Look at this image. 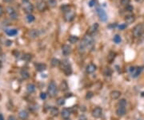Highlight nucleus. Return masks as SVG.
<instances>
[{
	"instance_id": "obj_1",
	"label": "nucleus",
	"mask_w": 144,
	"mask_h": 120,
	"mask_svg": "<svg viewBox=\"0 0 144 120\" xmlns=\"http://www.w3.org/2000/svg\"><path fill=\"white\" fill-rule=\"evenodd\" d=\"M57 93H58V88H57L56 84L54 82V81H51L49 85H48V89H47V94L50 98H54V97L56 96Z\"/></svg>"
},
{
	"instance_id": "obj_2",
	"label": "nucleus",
	"mask_w": 144,
	"mask_h": 120,
	"mask_svg": "<svg viewBox=\"0 0 144 120\" xmlns=\"http://www.w3.org/2000/svg\"><path fill=\"white\" fill-rule=\"evenodd\" d=\"M144 30L143 28V24H138L133 29V35L135 38H138L141 36V35L143 34V31Z\"/></svg>"
},
{
	"instance_id": "obj_3",
	"label": "nucleus",
	"mask_w": 144,
	"mask_h": 120,
	"mask_svg": "<svg viewBox=\"0 0 144 120\" xmlns=\"http://www.w3.org/2000/svg\"><path fill=\"white\" fill-rule=\"evenodd\" d=\"M97 14H98V16L99 18V20L103 22H106L107 20V15L105 12L104 10H103L102 8H99L97 9Z\"/></svg>"
},
{
	"instance_id": "obj_4",
	"label": "nucleus",
	"mask_w": 144,
	"mask_h": 120,
	"mask_svg": "<svg viewBox=\"0 0 144 120\" xmlns=\"http://www.w3.org/2000/svg\"><path fill=\"white\" fill-rule=\"evenodd\" d=\"M82 40H83L84 43L86 45V46H90L94 44V38H93L91 35L89 34V33L85 35V36H84Z\"/></svg>"
},
{
	"instance_id": "obj_5",
	"label": "nucleus",
	"mask_w": 144,
	"mask_h": 120,
	"mask_svg": "<svg viewBox=\"0 0 144 120\" xmlns=\"http://www.w3.org/2000/svg\"><path fill=\"white\" fill-rule=\"evenodd\" d=\"M75 13L73 11V10H70L69 11L66 12L64 14V20L67 21V22H71L75 19Z\"/></svg>"
},
{
	"instance_id": "obj_6",
	"label": "nucleus",
	"mask_w": 144,
	"mask_h": 120,
	"mask_svg": "<svg viewBox=\"0 0 144 120\" xmlns=\"http://www.w3.org/2000/svg\"><path fill=\"white\" fill-rule=\"evenodd\" d=\"M47 3L45 1H39V3H37V9L39 10L40 12H43V11H45L46 10V8H47Z\"/></svg>"
},
{
	"instance_id": "obj_7",
	"label": "nucleus",
	"mask_w": 144,
	"mask_h": 120,
	"mask_svg": "<svg viewBox=\"0 0 144 120\" xmlns=\"http://www.w3.org/2000/svg\"><path fill=\"white\" fill-rule=\"evenodd\" d=\"M102 114H103V110H102L101 107H95L94 110H92V116L95 118V119H98V118L101 117Z\"/></svg>"
},
{
	"instance_id": "obj_8",
	"label": "nucleus",
	"mask_w": 144,
	"mask_h": 120,
	"mask_svg": "<svg viewBox=\"0 0 144 120\" xmlns=\"http://www.w3.org/2000/svg\"><path fill=\"white\" fill-rule=\"evenodd\" d=\"M24 5V10H25V12L26 13H27L28 15L30 14H31L33 12V10H34V7H33V5L31 3H25V4H23Z\"/></svg>"
},
{
	"instance_id": "obj_9",
	"label": "nucleus",
	"mask_w": 144,
	"mask_h": 120,
	"mask_svg": "<svg viewBox=\"0 0 144 120\" xmlns=\"http://www.w3.org/2000/svg\"><path fill=\"white\" fill-rule=\"evenodd\" d=\"M121 92L118 91V90H114V91L111 92V94H110V97H111V98L112 100H116L118 99V98H120V96H121Z\"/></svg>"
},
{
	"instance_id": "obj_10",
	"label": "nucleus",
	"mask_w": 144,
	"mask_h": 120,
	"mask_svg": "<svg viewBox=\"0 0 144 120\" xmlns=\"http://www.w3.org/2000/svg\"><path fill=\"white\" fill-rule=\"evenodd\" d=\"M62 52H63V55L68 56L69 54H71V46H69L68 45H63V47H62Z\"/></svg>"
},
{
	"instance_id": "obj_11",
	"label": "nucleus",
	"mask_w": 144,
	"mask_h": 120,
	"mask_svg": "<svg viewBox=\"0 0 144 120\" xmlns=\"http://www.w3.org/2000/svg\"><path fill=\"white\" fill-rule=\"evenodd\" d=\"M61 115L64 119H70V116H71V111H70L69 109L64 108L61 112Z\"/></svg>"
},
{
	"instance_id": "obj_12",
	"label": "nucleus",
	"mask_w": 144,
	"mask_h": 120,
	"mask_svg": "<svg viewBox=\"0 0 144 120\" xmlns=\"http://www.w3.org/2000/svg\"><path fill=\"white\" fill-rule=\"evenodd\" d=\"M35 69L39 72H42V71H44L46 69V65L43 64V63H38V64L35 65Z\"/></svg>"
},
{
	"instance_id": "obj_13",
	"label": "nucleus",
	"mask_w": 144,
	"mask_h": 120,
	"mask_svg": "<svg viewBox=\"0 0 144 120\" xmlns=\"http://www.w3.org/2000/svg\"><path fill=\"white\" fill-rule=\"evenodd\" d=\"M125 21H126V23L128 24H133L135 21V16L134 15H126V17H125Z\"/></svg>"
},
{
	"instance_id": "obj_14",
	"label": "nucleus",
	"mask_w": 144,
	"mask_h": 120,
	"mask_svg": "<svg viewBox=\"0 0 144 120\" xmlns=\"http://www.w3.org/2000/svg\"><path fill=\"white\" fill-rule=\"evenodd\" d=\"M29 35L32 39H35V38L39 36V30H36V29H32L29 31Z\"/></svg>"
},
{
	"instance_id": "obj_15",
	"label": "nucleus",
	"mask_w": 144,
	"mask_h": 120,
	"mask_svg": "<svg viewBox=\"0 0 144 120\" xmlns=\"http://www.w3.org/2000/svg\"><path fill=\"white\" fill-rule=\"evenodd\" d=\"M126 112V110L125 107H118V109L116 110V114H117L118 116L122 117L125 115V114Z\"/></svg>"
},
{
	"instance_id": "obj_16",
	"label": "nucleus",
	"mask_w": 144,
	"mask_h": 120,
	"mask_svg": "<svg viewBox=\"0 0 144 120\" xmlns=\"http://www.w3.org/2000/svg\"><path fill=\"white\" fill-rule=\"evenodd\" d=\"M28 115H29L28 113H27L26 110H21L20 112L18 113V117L22 120H27L28 119Z\"/></svg>"
},
{
	"instance_id": "obj_17",
	"label": "nucleus",
	"mask_w": 144,
	"mask_h": 120,
	"mask_svg": "<svg viewBox=\"0 0 144 120\" xmlns=\"http://www.w3.org/2000/svg\"><path fill=\"white\" fill-rule=\"evenodd\" d=\"M98 28H99V24H97V23H95V24H93L92 26H90V28H89L88 33L91 35V34H93V33H94L95 31H97Z\"/></svg>"
},
{
	"instance_id": "obj_18",
	"label": "nucleus",
	"mask_w": 144,
	"mask_h": 120,
	"mask_svg": "<svg viewBox=\"0 0 144 120\" xmlns=\"http://www.w3.org/2000/svg\"><path fill=\"white\" fill-rule=\"evenodd\" d=\"M96 70V65L94 64H90L86 66V72L88 73H92Z\"/></svg>"
},
{
	"instance_id": "obj_19",
	"label": "nucleus",
	"mask_w": 144,
	"mask_h": 120,
	"mask_svg": "<svg viewBox=\"0 0 144 120\" xmlns=\"http://www.w3.org/2000/svg\"><path fill=\"white\" fill-rule=\"evenodd\" d=\"M6 33L10 36H14V35H16L18 34V30L17 29H7Z\"/></svg>"
},
{
	"instance_id": "obj_20",
	"label": "nucleus",
	"mask_w": 144,
	"mask_h": 120,
	"mask_svg": "<svg viewBox=\"0 0 144 120\" xmlns=\"http://www.w3.org/2000/svg\"><path fill=\"white\" fill-rule=\"evenodd\" d=\"M27 92L30 93V94H32V93L35 91V85L31 83L28 84V85H27Z\"/></svg>"
},
{
	"instance_id": "obj_21",
	"label": "nucleus",
	"mask_w": 144,
	"mask_h": 120,
	"mask_svg": "<svg viewBox=\"0 0 144 120\" xmlns=\"http://www.w3.org/2000/svg\"><path fill=\"white\" fill-rule=\"evenodd\" d=\"M115 56H116V53L115 52H111L109 53V55H108L107 56V60H108V62L109 63H112L114 61V60H115Z\"/></svg>"
},
{
	"instance_id": "obj_22",
	"label": "nucleus",
	"mask_w": 144,
	"mask_h": 120,
	"mask_svg": "<svg viewBox=\"0 0 144 120\" xmlns=\"http://www.w3.org/2000/svg\"><path fill=\"white\" fill-rule=\"evenodd\" d=\"M86 47H87V46H86V45L85 43H84L83 40H82L81 43L79 44V51L80 52H84L86 51Z\"/></svg>"
},
{
	"instance_id": "obj_23",
	"label": "nucleus",
	"mask_w": 144,
	"mask_h": 120,
	"mask_svg": "<svg viewBox=\"0 0 144 120\" xmlns=\"http://www.w3.org/2000/svg\"><path fill=\"white\" fill-rule=\"evenodd\" d=\"M60 90L62 91H66L68 90V84L66 81H63L60 84Z\"/></svg>"
},
{
	"instance_id": "obj_24",
	"label": "nucleus",
	"mask_w": 144,
	"mask_h": 120,
	"mask_svg": "<svg viewBox=\"0 0 144 120\" xmlns=\"http://www.w3.org/2000/svg\"><path fill=\"white\" fill-rule=\"evenodd\" d=\"M50 64L53 67H57V66H59L61 64V61L58 60V59L57 58H53L51 60V62H50Z\"/></svg>"
},
{
	"instance_id": "obj_25",
	"label": "nucleus",
	"mask_w": 144,
	"mask_h": 120,
	"mask_svg": "<svg viewBox=\"0 0 144 120\" xmlns=\"http://www.w3.org/2000/svg\"><path fill=\"white\" fill-rule=\"evenodd\" d=\"M50 112L52 116H57L59 113V110L58 108H56V107H51L50 110Z\"/></svg>"
},
{
	"instance_id": "obj_26",
	"label": "nucleus",
	"mask_w": 144,
	"mask_h": 120,
	"mask_svg": "<svg viewBox=\"0 0 144 120\" xmlns=\"http://www.w3.org/2000/svg\"><path fill=\"white\" fill-rule=\"evenodd\" d=\"M70 65H71L69 64V62H67V60H63V61L61 62V64H60V68L62 70H64L66 68H67V67L70 66Z\"/></svg>"
},
{
	"instance_id": "obj_27",
	"label": "nucleus",
	"mask_w": 144,
	"mask_h": 120,
	"mask_svg": "<svg viewBox=\"0 0 144 120\" xmlns=\"http://www.w3.org/2000/svg\"><path fill=\"white\" fill-rule=\"evenodd\" d=\"M21 76H22V77L23 79H28L30 77V74L29 73L27 72V70H22L21 71Z\"/></svg>"
},
{
	"instance_id": "obj_28",
	"label": "nucleus",
	"mask_w": 144,
	"mask_h": 120,
	"mask_svg": "<svg viewBox=\"0 0 144 120\" xmlns=\"http://www.w3.org/2000/svg\"><path fill=\"white\" fill-rule=\"evenodd\" d=\"M78 40H79V37L76 36V35H71L69 37V41L71 44H75Z\"/></svg>"
},
{
	"instance_id": "obj_29",
	"label": "nucleus",
	"mask_w": 144,
	"mask_h": 120,
	"mask_svg": "<svg viewBox=\"0 0 144 120\" xmlns=\"http://www.w3.org/2000/svg\"><path fill=\"white\" fill-rule=\"evenodd\" d=\"M103 74L107 77H110L112 74V70L110 68H105L104 71H103Z\"/></svg>"
},
{
	"instance_id": "obj_30",
	"label": "nucleus",
	"mask_w": 144,
	"mask_h": 120,
	"mask_svg": "<svg viewBox=\"0 0 144 120\" xmlns=\"http://www.w3.org/2000/svg\"><path fill=\"white\" fill-rule=\"evenodd\" d=\"M63 72H64V73H65V74L67 75V76L71 75V73H72V68H71V65L67 67V68H66L64 70H63Z\"/></svg>"
},
{
	"instance_id": "obj_31",
	"label": "nucleus",
	"mask_w": 144,
	"mask_h": 120,
	"mask_svg": "<svg viewBox=\"0 0 144 120\" xmlns=\"http://www.w3.org/2000/svg\"><path fill=\"white\" fill-rule=\"evenodd\" d=\"M57 104L58 106H63V105L65 104V98H63V97H60L57 99Z\"/></svg>"
},
{
	"instance_id": "obj_32",
	"label": "nucleus",
	"mask_w": 144,
	"mask_h": 120,
	"mask_svg": "<svg viewBox=\"0 0 144 120\" xmlns=\"http://www.w3.org/2000/svg\"><path fill=\"white\" fill-rule=\"evenodd\" d=\"M7 14L9 15H12L13 14L15 13V10H14V9L13 7H7Z\"/></svg>"
},
{
	"instance_id": "obj_33",
	"label": "nucleus",
	"mask_w": 144,
	"mask_h": 120,
	"mask_svg": "<svg viewBox=\"0 0 144 120\" xmlns=\"http://www.w3.org/2000/svg\"><path fill=\"white\" fill-rule=\"evenodd\" d=\"M35 16H34L33 15H31V14L27 15V22H28V23H32V22L35 21Z\"/></svg>"
},
{
	"instance_id": "obj_34",
	"label": "nucleus",
	"mask_w": 144,
	"mask_h": 120,
	"mask_svg": "<svg viewBox=\"0 0 144 120\" xmlns=\"http://www.w3.org/2000/svg\"><path fill=\"white\" fill-rule=\"evenodd\" d=\"M70 8H71V6L70 5H67V4H66V5H63L61 7V10H62V11L63 12H67L70 10Z\"/></svg>"
},
{
	"instance_id": "obj_35",
	"label": "nucleus",
	"mask_w": 144,
	"mask_h": 120,
	"mask_svg": "<svg viewBox=\"0 0 144 120\" xmlns=\"http://www.w3.org/2000/svg\"><path fill=\"white\" fill-rule=\"evenodd\" d=\"M47 4L50 7H54L57 5V0H48Z\"/></svg>"
},
{
	"instance_id": "obj_36",
	"label": "nucleus",
	"mask_w": 144,
	"mask_h": 120,
	"mask_svg": "<svg viewBox=\"0 0 144 120\" xmlns=\"http://www.w3.org/2000/svg\"><path fill=\"white\" fill-rule=\"evenodd\" d=\"M114 41H115V44H120L122 41V39H121V36L119 35H115L114 36Z\"/></svg>"
},
{
	"instance_id": "obj_37",
	"label": "nucleus",
	"mask_w": 144,
	"mask_h": 120,
	"mask_svg": "<svg viewBox=\"0 0 144 120\" xmlns=\"http://www.w3.org/2000/svg\"><path fill=\"white\" fill-rule=\"evenodd\" d=\"M126 105V101L125 99H121L118 102V107H125Z\"/></svg>"
},
{
	"instance_id": "obj_38",
	"label": "nucleus",
	"mask_w": 144,
	"mask_h": 120,
	"mask_svg": "<svg viewBox=\"0 0 144 120\" xmlns=\"http://www.w3.org/2000/svg\"><path fill=\"white\" fill-rule=\"evenodd\" d=\"M141 71H142V68H141V67H140V68H137L136 70H135V72L133 73V75H132L133 77H137L140 74Z\"/></svg>"
},
{
	"instance_id": "obj_39",
	"label": "nucleus",
	"mask_w": 144,
	"mask_h": 120,
	"mask_svg": "<svg viewBox=\"0 0 144 120\" xmlns=\"http://www.w3.org/2000/svg\"><path fill=\"white\" fill-rule=\"evenodd\" d=\"M31 58H32V56H31V54H26V55L23 56V60H27V61H29V60H31Z\"/></svg>"
},
{
	"instance_id": "obj_40",
	"label": "nucleus",
	"mask_w": 144,
	"mask_h": 120,
	"mask_svg": "<svg viewBox=\"0 0 144 120\" xmlns=\"http://www.w3.org/2000/svg\"><path fill=\"white\" fill-rule=\"evenodd\" d=\"M125 9H126V11H133V10H134V7H133V6H131V5H130V4H129V5H127V6H126V8H125Z\"/></svg>"
},
{
	"instance_id": "obj_41",
	"label": "nucleus",
	"mask_w": 144,
	"mask_h": 120,
	"mask_svg": "<svg viewBox=\"0 0 144 120\" xmlns=\"http://www.w3.org/2000/svg\"><path fill=\"white\" fill-rule=\"evenodd\" d=\"M130 0H121V4L122 6H127L130 4Z\"/></svg>"
},
{
	"instance_id": "obj_42",
	"label": "nucleus",
	"mask_w": 144,
	"mask_h": 120,
	"mask_svg": "<svg viewBox=\"0 0 144 120\" xmlns=\"http://www.w3.org/2000/svg\"><path fill=\"white\" fill-rule=\"evenodd\" d=\"M126 28V24H122L118 26V29L119 30H125Z\"/></svg>"
},
{
	"instance_id": "obj_43",
	"label": "nucleus",
	"mask_w": 144,
	"mask_h": 120,
	"mask_svg": "<svg viewBox=\"0 0 144 120\" xmlns=\"http://www.w3.org/2000/svg\"><path fill=\"white\" fill-rule=\"evenodd\" d=\"M93 93L92 92H88L87 94H86V99H90V98H91L92 97H93Z\"/></svg>"
},
{
	"instance_id": "obj_44",
	"label": "nucleus",
	"mask_w": 144,
	"mask_h": 120,
	"mask_svg": "<svg viewBox=\"0 0 144 120\" xmlns=\"http://www.w3.org/2000/svg\"><path fill=\"white\" fill-rule=\"evenodd\" d=\"M95 3H96L95 0H90V1L89 2V6H90V7H94L95 5Z\"/></svg>"
},
{
	"instance_id": "obj_45",
	"label": "nucleus",
	"mask_w": 144,
	"mask_h": 120,
	"mask_svg": "<svg viewBox=\"0 0 144 120\" xmlns=\"http://www.w3.org/2000/svg\"><path fill=\"white\" fill-rule=\"evenodd\" d=\"M40 98H41L42 99H46V94H45V93H41V94H40Z\"/></svg>"
},
{
	"instance_id": "obj_46",
	"label": "nucleus",
	"mask_w": 144,
	"mask_h": 120,
	"mask_svg": "<svg viewBox=\"0 0 144 120\" xmlns=\"http://www.w3.org/2000/svg\"><path fill=\"white\" fill-rule=\"evenodd\" d=\"M79 120H87V119H86V117L84 115H80V116H79Z\"/></svg>"
},
{
	"instance_id": "obj_47",
	"label": "nucleus",
	"mask_w": 144,
	"mask_h": 120,
	"mask_svg": "<svg viewBox=\"0 0 144 120\" xmlns=\"http://www.w3.org/2000/svg\"><path fill=\"white\" fill-rule=\"evenodd\" d=\"M3 12H4V9H3V6H1V5H0V16H2V15H3Z\"/></svg>"
},
{
	"instance_id": "obj_48",
	"label": "nucleus",
	"mask_w": 144,
	"mask_h": 120,
	"mask_svg": "<svg viewBox=\"0 0 144 120\" xmlns=\"http://www.w3.org/2000/svg\"><path fill=\"white\" fill-rule=\"evenodd\" d=\"M8 120H17V119L13 115H10V116L8 117Z\"/></svg>"
},
{
	"instance_id": "obj_49",
	"label": "nucleus",
	"mask_w": 144,
	"mask_h": 120,
	"mask_svg": "<svg viewBox=\"0 0 144 120\" xmlns=\"http://www.w3.org/2000/svg\"><path fill=\"white\" fill-rule=\"evenodd\" d=\"M11 45H12V41H11V40H7L6 45H7V46H10Z\"/></svg>"
},
{
	"instance_id": "obj_50",
	"label": "nucleus",
	"mask_w": 144,
	"mask_h": 120,
	"mask_svg": "<svg viewBox=\"0 0 144 120\" xmlns=\"http://www.w3.org/2000/svg\"><path fill=\"white\" fill-rule=\"evenodd\" d=\"M135 2H137V3H142L144 2V0H135Z\"/></svg>"
},
{
	"instance_id": "obj_51",
	"label": "nucleus",
	"mask_w": 144,
	"mask_h": 120,
	"mask_svg": "<svg viewBox=\"0 0 144 120\" xmlns=\"http://www.w3.org/2000/svg\"><path fill=\"white\" fill-rule=\"evenodd\" d=\"M0 120H5V119H4L3 115H2V114H0Z\"/></svg>"
},
{
	"instance_id": "obj_52",
	"label": "nucleus",
	"mask_w": 144,
	"mask_h": 120,
	"mask_svg": "<svg viewBox=\"0 0 144 120\" xmlns=\"http://www.w3.org/2000/svg\"><path fill=\"white\" fill-rule=\"evenodd\" d=\"M22 1L23 4H25V3H29V0H22Z\"/></svg>"
},
{
	"instance_id": "obj_53",
	"label": "nucleus",
	"mask_w": 144,
	"mask_h": 120,
	"mask_svg": "<svg viewBox=\"0 0 144 120\" xmlns=\"http://www.w3.org/2000/svg\"><path fill=\"white\" fill-rule=\"evenodd\" d=\"M5 3H10L11 1H13V0H3Z\"/></svg>"
},
{
	"instance_id": "obj_54",
	"label": "nucleus",
	"mask_w": 144,
	"mask_h": 120,
	"mask_svg": "<svg viewBox=\"0 0 144 120\" xmlns=\"http://www.w3.org/2000/svg\"><path fill=\"white\" fill-rule=\"evenodd\" d=\"M2 66H3V64H2V61L0 60V69L2 68Z\"/></svg>"
},
{
	"instance_id": "obj_55",
	"label": "nucleus",
	"mask_w": 144,
	"mask_h": 120,
	"mask_svg": "<svg viewBox=\"0 0 144 120\" xmlns=\"http://www.w3.org/2000/svg\"><path fill=\"white\" fill-rule=\"evenodd\" d=\"M2 53V48H1V47H0V54Z\"/></svg>"
},
{
	"instance_id": "obj_56",
	"label": "nucleus",
	"mask_w": 144,
	"mask_h": 120,
	"mask_svg": "<svg viewBox=\"0 0 144 120\" xmlns=\"http://www.w3.org/2000/svg\"><path fill=\"white\" fill-rule=\"evenodd\" d=\"M64 120H71L70 119H64Z\"/></svg>"
}]
</instances>
